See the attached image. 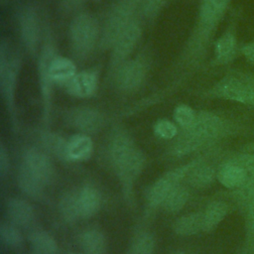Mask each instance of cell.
I'll use <instances>...</instances> for the list:
<instances>
[{"mask_svg": "<svg viewBox=\"0 0 254 254\" xmlns=\"http://www.w3.org/2000/svg\"><path fill=\"white\" fill-rule=\"evenodd\" d=\"M232 0H199L193 25L178 58L170 67L168 81L160 89L139 100L133 110L143 109L167 99L206 66L219 26L231 10ZM166 79V80H167Z\"/></svg>", "mask_w": 254, "mask_h": 254, "instance_id": "6da1fadb", "label": "cell"}, {"mask_svg": "<svg viewBox=\"0 0 254 254\" xmlns=\"http://www.w3.org/2000/svg\"><path fill=\"white\" fill-rule=\"evenodd\" d=\"M242 128L236 121L213 111L199 110L193 124L175 138L171 153L178 157L184 156L222 138L236 135Z\"/></svg>", "mask_w": 254, "mask_h": 254, "instance_id": "7a4b0ae2", "label": "cell"}, {"mask_svg": "<svg viewBox=\"0 0 254 254\" xmlns=\"http://www.w3.org/2000/svg\"><path fill=\"white\" fill-rule=\"evenodd\" d=\"M23 55L8 38L0 40V93L14 129L18 128L16 93Z\"/></svg>", "mask_w": 254, "mask_h": 254, "instance_id": "3957f363", "label": "cell"}, {"mask_svg": "<svg viewBox=\"0 0 254 254\" xmlns=\"http://www.w3.org/2000/svg\"><path fill=\"white\" fill-rule=\"evenodd\" d=\"M100 42V22L90 12L78 10L68 25V46L72 59L82 63L96 50Z\"/></svg>", "mask_w": 254, "mask_h": 254, "instance_id": "277c9868", "label": "cell"}, {"mask_svg": "<svg viewBox=\"0 0 254 254\" xmlns=\"http://www.w3.org/2000/svg\"><path fill=\"white\" fill-rule=\"evenodd\" d=\"M46 14L34 0L21 2L16 7V27L22 48L35 60L43 41Z\"/></svg>", "mask_w": 254, "mask_h": 254, "instance_id": "5b68a950", "label": "cell"}, {"mask_svg": "<svg viewBox=\"0 0 254 254\" xmlns=\"http://www.w3.org/2000/svg\"><path fill=\"white\" fill-rule=\"evenodd\" d=\"M141 2L142 0H116L111 4L100 22L98 51L109 52L119 35L141 17Z\"/></svg>", "mask_w": 254, "mask_h": 254, "instance_id": "8992f818", "label": "cell"}, {"mask_svg": "<svg viewBox=\"0 0 254 254\" xmlns=\"http://www.w3.org/2000/svg\"><path fill=\"white\" fill-rule=\"evenodd\" d=\"M152 64L151 52L144 47L136 56H132L120 64L105 80L122 94H134L145 85Z\"/></svg>", "mask_w": 254, "mask_h": 254, "instance_id": "52a82bcc", "label": "cell"}, {"mask_svg": "<svg viewBox=\"0 0 254 254\" xmlns=\"http://www.w3.org/2000/svg\"><path fill=\"white\" fill-rule=\"evenodd\" d=\"M58 55V49L55 39L54 30L52 28L48 14L45 18V28L42 45L36 58L37 61V76L39 88L43 102V118L48 123L51 116L54 83L50 77V65L53 59Z\"/></svg>", "mask_w": 254, "mask_h": 254, "instance_id": "ba28073f", "label": "cell"}, {"mask_svg": "<svg viewBox=\"0 0 254 254\" xmlns=\"http://www.w3.org/2000/svg\"><path fill=\"white\" fill-rule=\"evenodd\" d=\"M199 96L225 100L254 109V86L231 68H227L220 78L201 90Z\"/></svg>", "mask_w": 254, "mask_h": 254, "instance_id": "9c48e42d", "label": "cell"}, {"mask_svg": "<svg viewBox=\"0 0 254 254\" xmlns=\"http://www.w3.org/2000/svg\"><path fill=\"white\" fill-rule=\"evenodd\" d=\"M243 10L240 6L232 7L227 24L212 45V57L208 62L209 67H226L240 57L241 43L239 42L238 29Z\"/></svg>", "mask_w": 254, "mask_h": 254, "instance_id": "30bf717a", "label": "cell"}, {"mask_svg": "<svg viewBox=\"0 0 254 254\" xmlns=\"http://www.w3.org/2000/svg\"><path fill=\"white\" fill-rule=\"evenodd\" d=\"M145 22L141 17L131 23L116 39L109 51V61L105 80L124 62L130 59L138 47L144 29Z\"/></svg>", "mask_w": 254, "mask_h": 254, "instance_id": "8fae6325", "label": "cell"}, {"mask_svg": "<svg viewBox=\"0 0 254 254\" xmlns=\"http://www.w3.org/2000/svg\"><path fill=\"white\" fill-rule=\"evenodd\" d=\"M196 161H192L189 164L174 169L157 180L148 191L149 204L153 207L162 204L169 192L180 185V182L189 175Z\"/></svg>", "mask_w": 254, "mask_h": 254, "instance_id": "7c38bea8", "label": "cell"}, {"mask_svg": "<svg viewBox=\"0 0 254 254\" xmlns=\"http://www.w3.org/2000/svg\"><path fill=\"white\" fill-rule=\"evenodd\" d=\"M66 122L83 134H94L102 129L105 123L103 113L91 106L70 108L65 115Z\"/></svg>", "mask_w": 254, "mask_h": 254, "instance_id": "4fadbf2b", "label": "cell"}, {"mask_svg": "<svg viewBox=\"0 0 254 254\" xmlns=\"http://www.w3.org/2000/svg\"><path fill=\"white\" fill-rule=\"evenodd\" d=\"M99 81L100 69L98 67H91L77 71L64 88L72 97L87 99L96 95Z\"/></svg>", "mask_w": 254, "mask_h": 254, "instance_id": "5bb4252c", "label": "cell"}, {"mask_svg": "<svg viewBox=\"0 0 254 254\" xmlns=\"http://www.w3.org/2000/svg\"><path fill=\"white\" fill-rule=\"evenodd\" d=\"M24 165L44 185L49 184L54 175L53 164L48 155L38 148H28L23 154Z\"/></svg>", "mask_w": 254, "mask_h": 254, "instance_id": "9a60e30c", "label": "cell"}, {"mask_svg": "<svg viewBox=\"0 0 254 254\" xmlns=\"http://www.w3.org/2000/svg\"><path fill=\"white\" fill-rule=\"evenodd\" d=\"M144 165L145 156L140 149H136L130 157L115 169L121 181L126 197L132 193L134 181L142 172Z\"/></svg>", "mask_w": 254, "mask_h": 254, "instance_id": "2e32d148", "label": "cell"}, {"mask_svg": "<svg viewBox=\"0 0 254 254\" xmlns=\"http://www.w3.org/2000/svg\"><path fill=\"white\" fill-rule=\"evenodd\" d=\"M73 59L57 55L50 65V77L54 85L64 87L77 72Z\"/></svg>", "mask_w": 254, "mask_h": 254, "instance_id": "e0dca14e", "label": "cell"}, {"mask_svg": "<svg viewBox=\"0 0 254 254\" xmlns=\"http://www.w3.org/2000/svg\"><path fill=\"white\" fill-rule=\"evenodd\" d=\"M216 179L224 188L235 190L246 184L248 177L243 168L228 159L218 169Z\"/></svg>", "mask_w": 254, "mask_h": 254, "instance_id": "ac0fdd59", "label": "cell"}, {"mask_svg": "<svg viewBox=\"0 0 254 254\" xmlns=\"http://www.w3.org/2000/svg\"><path fill=\"white\" fill-rule=\"evenodd\" d=\"M93 152V142L89 135L77 133L67 140L66 160L81 162L88 160Z\"/></svg>", "mask_w": 254, "mask_h": 254, "instance_id": "d6986e66", "label": "cell"}, {"mask_svg": "<svg viewBox=\"0 0 254 254\" xmlns=\"http://www.w3.org/2000/svg\"><path fill=\"white\" fill-rule=\"evenodd\" d=\"M77 202L80 217H91L100 208L101 196L99 191L92 186L83 187L77 193Z\"/></svg>", "mask_w": 254, "mask_h": 254, "instance_id": "ffe728a7", "label": "cell"}, {"mask_svg": "<svg viewBox=\"0 0 254 254\" xmlns=\"http://www.w3.org/2000/svg\"><path fill=\"white\" fill-rule=\"evenodd\" d=\"M7 213L13 224L27 226L34 219V209L25 199L12 198L7 203Z\"/></svg>", "mask_w": 254, "mask_h": 254, "instance_id": "44dd1931", "label": "cell"}, {"mask_svg": "<svg viewBox=\"0 0 254 254\" xmlns=\"http://www.w3.org/2000/svg\"><path fill=\"white\" fill-rule=\"evenodd\" d=\"M229 212V205L223 200H213L204 209L203 231L211 232L221 223Z\"/></svg>", "mask_w": 254, "mask_h": 254, "instance_id": "7402d4cb", "label": "cell"}, {"mask_svg": "<svg viewBox=\"0 0 254 254\" xmlns=\"http://www.w3.org/2000/svg\"><path fill=\"white\" fill-rule=\"evenodd\" d=\"M174 231L181 236H190L203 231L202 212H193L181 216L174 223Z\"/></svg>", "mask_w": 254, "mask_h": 254, "instance_id": "603a6c76", "label": "cell"}, {"mask_svg": "<svg viewBox=\"0 0 254 254\" xmlns=\"http://www.w3.org/2000/svg\"><path fill=\"white\" fill-rule=\"evenodd\" d=\"M215 170L206 164L196 160V163L189 173V181L190 185L197 189H203L210 186L216 178Z\"/></svg>", "mask_w": 254, "mask_h": 254, "instance_id": "cb8c5ba5", "label": "cell"}, {"mask_svg": "<svg viewBox=\"0 0 254 254\" xmlns=\"http://www.w3.org/2000/svg\"><path fill=\"white\" fill-rule=\"evenodd\" d=\"M18 185L27 195L34 198H39L42 196L45 186L24 165H21L18 173Z\"/></svg>", "mask_w": 254, "mask_h": 254, "instance_id": "d4e9b609", "label": "cell"}, {"mask_svg": "<svg viewBox=\"0 0 254 254\" xmlns=\"http://www.w3.org/2000/svg\"><path fill=\"white\" fill-rule=\"evenodd\" d=\"M80 244L85 254H104L106 240L104 235L95 229L87 230L80 237Z\"/></svg>", "mask_w": 254, "mask_h": 254, "instance_id": "484cf974", "label": "cell"}, {"mask_svg": "<svg viewBox=\"0 0 254 254\" xmlns=\"http://www.w3.org/2000/svg\"><path fill=\"white\" fill-rule=\"evenodd\" d=\"M30 242L37 254H57L58 244L48 232L36 230L30 234Z\"/></svg>", "mask_w": 254, "mask_h": 254, "instance_id": "4316f807", "label": "cell"}, {"mask_svg": "<svg viewBox=\"0 0 254 254\" xmlns=\"http://www.w3.org/2000/svg\"><path fill=\"white\" fill-rule=\"evenodd\" d=\"M41 142L46 150L53 153L57 157L66 160V145L67 140L61 135L53 132H43L41 134Z\"/></svg>", "mask_w": 254, "mask_h": 254, "instance_id": "83f0119b", "label": "cell"}, {"mask_svg": "<svg viewBox=\"0 0 254 254\" xmlns=\"http://www.w3.org/2000/svg\"><path fill=\"white\" fill-rule=\"evenodd\" d=\"M189 198V191L181 185L173 189L164 199L162 205L168 212H177L181 210L187 203Z\"/></svg>", "mask_w": 254, "mask_h": 254, "instance_id": "f1b7e54d", "label": "cell"}, {"mask_svg": "<svg viewBox=\"0 0 254 254\" xmlns=\"http://www.w3.org/2000/svg\"><path fill=\"white\" fill-rule=\"evenodd\" d=\"M170 0H142L141 18L145 24H154Z\"/></svg>", "mask_w": 254, "mask_h": 254, "instance_id": "f546056e", "label": "cell"}, {"mask_svg": "<svg viewBox=\"0 0 254 254\" xmlns=\"http://www.w3.org/2000/svg\"><path fill=\"white\" fill-rule=\"evenodd\" d=\"M59 208L62 216L68 222L74 221L77 217H80L77 202V194L71 192L64 194L60 200Z\"/></svg>", "mask_w": 254, "mask_h": 254, "instance_id": "4dcf8cb0", "label": "cell"}, {"mask_svg": "<svg viewBox=\"0 0 254 254\" xmlns=\"http://www.w3.org/2000/svg\"><path fill=\"white\" fill-rule=\"evenodd\" d=\"M0 240L8 247L18 248L23 244L24 238L15 224L3 222L0 225Z\"/></svg>", "mask_w": 254, "mask_h": 254, "instance_id": "1f68e13d", "label": "cell"}, {"mask_svg": "<svg viewBox=\"0 0 254 254\" xmlns=\"http://www.w3.org/2000/svg\"><path fill=\"white\" fill-rule=\"evenodd\" d=\"M196 112L197 111H195L190 105L182 103L175 107L173 118L176 124L180 126L182 130H184L190 128L193 124L196 117Z\"/></svg>", "mask_w": 254, "mask_h": 254, "instance_id": "d6a6232c", "label": "cell"}, {"mask_svg": "<svg viewBox=\"0 0 254 254\" xmlns=\"http://www.w3.org/2000/svg\"><path fill=\"white\" fill-rule=\"evenodd\" d=\"M155 241L150 233H141L134 240L129 254H153Z\"/></svg>", "mask_w": 254, "mask_h": 254, "instance_id": "836d02e7", "label": "cell"}, {"mask_svg": "<svg viewBox=\"0 0 254 254\" xmlns=\"http://www.w3.org/2000/svg\"><path fill=\"white\" fill-rule=\"evenodd\" d=\"M154 134L164 140H173L178 136V125L169 119H159L154 125Z\"/></svg>", "mask_w": 254, "mask_h": 254, "instance_id": "e575fe53", "label": "cell"}, {"mask_svg": "<svg viewBox=\"0 0 254 254\" xmlns=\"http://www.w3.org/2000/svg\"><path fill=\"white\" fill-rule=\"evenodd\" d=\"M229 160L244 169L248 177L247 182L254 183V153L242 151L241 153L229 158Z\"/></svg>", "mask_w": 254, "mask_h": 254, "instance_id": "d590c367", "label": "cell"}, {"mask_svg": "<svg viewBox=\"0 0 254 254\" xmlns=\"http://www.w3.org/2000/svg\"><path fill=\"white\" fill-rule=\"evenodd\" d=\"M245 232H246V245L254 248V197L248 202L245 207Z\"/></svg>", "mask_w": 254, "mask_h": 254, "instance_id": "8d00e7d4", "label": "cell"}, {"mask_svg": "<svg viewBox=\"0 0 254 254\" xmlns=\"http://www.w3.org/2000/svg\"><path fill=\"white\" fill-rule=\"evenodd\" d=\"M88 1H98V0H59V6H60V10L63 13L67 14L70 12H77L78 8Z\"/></svg>", "mask_w": 254, "mask_h": 254, "instance_id": "74e56055", "label": "cell"}, {"mask_svg": "<svg viewBox=\"0 0 254 254\" xmlns=\"http://www.w3.org/2000/svg\"><path fill=\"white\" fill-rule=\"evenodd\" d=\"M240 57H242L250 65L254 67V38L241 43Z\"/></svg>", "mask_w": 254, "mask_h": 254, "instance_id": "f35d334b", "label": "cell"}, {"mask_svg": "<svg viewBox=\"0 0 254 254\" xmlns=\"http://www.w3.org/2000/svg\"><path fill=\"white\" fill-rule=\"evenodd\" d=\"M9 170V155L4 144H0V176L4 178Z\"/></svg>", "mask_w": 254, "mask_h": 254, "instance_id": "ab89813d", "label": "cell"}, {"mask_svg": "<svg viewBox=\"0 0 254 254\" xmlns=\"http://www.w3.org/2000/svg\"><path fill=\"white\" fill-rule=\"evenodd\" d=\"M235 73L249 81L254 86V71L243 69V68H237V67H230Z\"/></svg>", "mask_w": 254, "mask_h": 254, "instance_id": "60d3db41", "label": "cell"}, {"mask_svg": "<svg viewBox=\"0 0 254 254\" xmlns=\"http://www.w3.org/2000/svg\"><path fill=\"white\" fill-rule=\"evenodd\" d=\"M243 151L244 152H250V153H254V140L247 143L244 147H243Z\"/></svg>", "mask_w": 254, "mask_h": 254, "instance_id": "b9f144b4", "label": "cell"}, {"mask_svg": "<svg viewBox=\"0 0 254 254\" xmlns=\"http://www.w3.org/2000/svg\"><path fill=\"white\" fill-rule=\"evenodd\" d=\"M15 0H0V6L2 7V9H4L6 6L10 5L12 2H14Z\"/></svg>", "mask_w": 254, "mask_h": 254, "instance_id": "7bdbcfd3", "label": "cell"}, {"mask_svg": "<svg viewBox=\"0 0 254 254\" xmlns=\"http://www.w3.org/2000/svg\"><path fill=\"white\" fill-rule=\"evenodd\" d=\"M177 254H186V253H177Z\"/></svg>", "mask_w": 254, "mask_h": 254, "instance_id": "ee69618b", "label": "cell"}]
</instances>
